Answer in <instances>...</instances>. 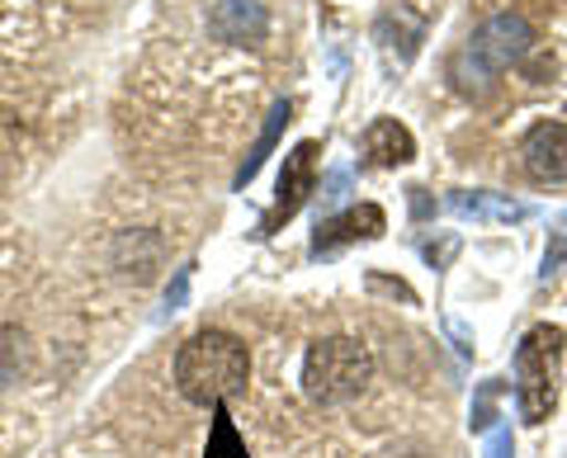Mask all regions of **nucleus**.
<instances>
[{
	"instance_id": "obj_1",
	"label": "nucleus",
	"mask_w": 567,
	"mask_h": 458,
	"mask_svg": "<svg viewBox=\"0 0 567 458\" xmlns=\"http://www.w3.org/2000/svg\"><path fill=\"white\" fill-rule=\"evenodd\" d=\"M246 383H251V355L233 331H199L175 355V387L194 407L241 397Z\"/></svg>"
},
{
	"instance_id": "obj_2",
	"label": "nucleus",
	"mask_w": 567,
	"mask_h": 458,
	"mask_svg": "<svg viewBox=\"0 0 567 458\" xmlns=\"http://www.w3.org/2000/svg\"><path fill=\"white\" fill-rule=\"evenodd\" d=\"M369 378H374V355L354 336H327L308 350L303 360V393L317 407H341V402L360 397Z\"/></svg>"
},
{
	"instance_id": "obj_3",
	"label": "nucleus",
	"mask_w": 567,
	"mask_h": 458,
	"mask_svg": "<svg viewBox=\"0 0 567 458\" xmlns=\"http://www.w3.org/2000/svg\"><path fill=\"white\" fill-rule=\"evenodd\" d=\"M529 43H535V29H529L525 14H492L454 58V81L464 91H487L511 62L525 58Z\"/></svg>"
},
{
	"instance_id": "obj_4",
	"label": "nucleus",
	"mask_w": 567,
	"mask_h": 458,
	"mask_svg": "<svg viewBox=\"0 0 567 458\" xmlns=\"http://www.w3.org/2000/svg\"><path fill=\"white\" fill-rule=\"evenodd\" d=\"M558 364H563V331L558 326H535L525 331V341L516 350V402H520V416L529 426L554 412L558 402Z\"/></svg>"
},
{
	"instance_id": "obj_5",
	"label": "nucleus",
	"mask_w": 567,
	"mask_h": 458,
	"mask_svg": "<svg viewBox=\"0 0 567 458\" xmlns=\"http://www.w3.org/2000/svg\"><path fill=\"white\" fill-rule=\"evenodd\" d=\"M317 189V143H298L289 156H284L279 170V189H275V208L265 214L260 232H275L279 222H289L298 208L308 204V194Z\"/></svg>"
},
{
	"instance_id": "obj_6",
	"label": "nucleus",
	"mask_w": 567,
	"mask_h": 458,
	"mask_svg": "<svg viewBox=\"0 0 567 458\" xmlns=\"http://www.w3.org/2000/svg\"><path fill=\"white\" fill-rule=\"evenodd\" d=\"M208 33L218 43H237V48H256L270 33V14L256 0H218L208 14Z\"/></svg>"
},
{
	"instance_id": "obj_7",
	"label": "nucleus",
	"mask_w": 567,
	"mask_h": 458,
	"mask_svg": "<svg viewBox=\"0 0 567 458\" xmlns=\"http://www.w3.org/2000/svg\"><path fill=\"white\" fill-rule=\"evenodd\" d=\"M520 156L535 180H567V123H535L520 143Z\"/></svg>"
},
{
	"instance_id": "obj_8",
	"label": "nucleus",
	"mask_w": 567,
	"mask_h": 458,
	"mask_svg": "<svg viewBox=\"0 0 567 458\" xmlns=\"http://www.w3.org/2000/svg\"><path fill=\"white\" fill-rule=\"evenodd\" d=\"M388 232V218H383V208L379 204H354L346 208L341 218H331L327 227H317V241H312V256H322V251H336V246H346V241H369V237H383Z\"/></svg>"
},
{
	"instance_id": "obj_9",
	"label": "nucleus",
	"mask_w": 567,
	"mask_h": 458,
	"mask_svg": "<svg viewBox=\"0 0 567 458\" xmlns=\"http://www.w3.org/2000/svg\"><path fill=\"white\" fill-rule=\"evenodd\" d=\"M364 156L374 166H406L416 156V137L398 118H374L364 128Z\"/></svg>"
},
{
	"instance_id": "obj_10",
	"label": "nucleus",
	"mask_w": 567,
	"mask_h": 458,
	"mask_svg": "<svg viewBox=\"0 0 567 458\" xmlns=\"http://www.w3.org/2000/svg\"><path fill=\"white\" fill-rule=\"evenodd\" d=\"M450 208L458 218H473V222H520V218H529V208L516 204L511 194H487V189H458V194H450Z\"/></svg>"
},
{
	"instance_id": "obj_11",
	"label": "nucleus",
	"mask_w": 567,
	"mask_h": 458,
	"mask_svg": "<svg viewBox=\"0 0 567 458\" xmlns=\"http://www.w3.org/2000/svg\"><path fill=\"white\" fill-rule=\"evenodd\" d=\"M289 114H293V104L289 100H279L275 110H270V118H265V133L256 137V147L246 152V162H241V170H237V189H246L260 175V166H265V156L275 152V143H279V133L289 128Z\"/></svg>"
},
{
	"instance_id": "obj_12",
	"label": "nucleus",
	"mask_w": 567,
	"mask_h": 458,
	"mask_svg": "<svg viewBox=\"0 0 567 458\" xmlns=\"http://www.w3.org/2000/svg\"><path fill=\"white\" fill-rule=\"evenodd\" d=\"M204 458H246V445L237 439L233 416H227V402H213V435H208Z\"/></svg>"
},
{
	"instance_id": "obj_13",
	"label": "nucleus",
	"mask_w": 567,
	"mask_h": 458,
	"mask_svg": "<svg viewBox=\"0 0 567 458\" xmlns=\"http://www.w3.org/2000/svg\"><path fill=\"white\" fill-rule=\"evenodd\" d=\"M185 298H189V270H181V274H175V284L166 289V308H162V316L181 312V308H185Z\"/></svg>"
},
{
	"instance_id": "obj_14",
	"label": "nucleus",
	"mask_w": 567,
	"mask_h": 458,
	"mask_svg": "<svg viewBox=\"0 0 567 458\" xmlns=\"http://www.w3.org/2000/svg\"><path fill=\"white\" fill-rule=\"evenodd\" d=\"M487 458H516V439H511V430L487 435Z\"/></svg>"
},
{
	"instance_id": "obj_15",
	"label": "nucleus",
	"mask_w": 567,
	"mask_h": 458,
	"mask_svg": "<svg viewBox=\"0 0 567 458\" xmlns=\"http://www.w3.org/2000/svg\"><path fill=\"white\" fill-rule=\"evenodd\" d=\"M346 189H350V170H331V175H327V189H322V199H327V204H336V199H341Z\"/></svg>"
},
{
	"instance_id": "obj_16",
	"label": "nucleus",
	"mask_w": 567,
	"mask_h": 458,
	"mask_svg": "<svg viewBox=\"0 0 567 458\" xmlns=\"http://www.w3.org/2000/svg\"><path fill=\"white\" fill-rule=\"evenodd\" d=\"M412 214H416V218L431 214V204H425V189H412Z\"/></svg>"
}]
</instances>
